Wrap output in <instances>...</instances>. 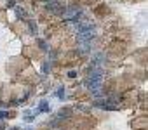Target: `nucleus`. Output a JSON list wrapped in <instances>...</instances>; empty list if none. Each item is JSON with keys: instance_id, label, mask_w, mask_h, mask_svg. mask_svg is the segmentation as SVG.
<instances>
[{"instance_id": "obj_1", "label": "nucleus", "mask_w": 148, "mask_h": 130, "mask_svg": "<svg viewBox=\"0 0 148 130\" xmlns=\"http://www.w3.org/2000/svg\"><path fill=\"white\" fill-rule=\"evenodd\" d=\"M47 9L49 11H52V12H64V7L63 5H59V2L58 0H49V4H47Z\"/></svg>"}, {"instance_id": "obj_4", "label": "nucleus", "mask_w": 148, "mask_h": 130, "mask_svg": "<svg viewBox=\"0 0 148 130\" xmlns=\"http://www.w3.org/2000/svg\"><path fill=\"white\" fill-rule=\"evenodd\" d=\"M70 114H71V111H70V109H64V111H59V118H61V120H64V118H68Z\"/></svg>"}, {"instance_id": "obj_8", "label": "nucleus", "mask_w": 148, "mask_h": 130, "mask_svg": "<svg viewBox=\"0 0 148 130\" xmlns=\"http://www.w3.org/2000/svg\"><path fill=\"white\" fill-rule=\"evenodd\" d=\"M68 77H70V78H75V77H77V71H68Z\"/></svg>"}, {"instance_id": "obj_9", "label": "nucleus", "mask_w": 148, "mask_h": 130, "mask_svg": "<svg viewBox=\"0 0 148 130\" xmlns=\"http://www.w3.org/2000/svg\"><path fill=\"white\" fill-rule=\"evenodd\" d=\"M7 5H9V7H12V5H14V0H9V2H7Z\"/></svg>"}, {"instance_id": "obj_10", "label": "nucleus", "mask_w": 148, "mask_h": 130, "mask_svg": "<svg viewBox=\"0 0 148 130\" xmlns=\"http://www.w3.org/2000/svg\"><path fill=\"white\" fill-rule=\"evenodd\" d=\"M11 130H19V128H11Z\"/></svg>"}, {"instance_id": "obj_5", "label": "nucleus", "mask_w": 148, "mask_h": 130, "mask_svg": "<svg viewBox=\"0 0 148 130\" xmlns=\"http://www.w3.org/2000/svg\"><path fill=\"white\" fill-rule=\"evenodd\" d=\"M56 95H58L59 99H64V89H63V87H59V89H58V92H56Z\"/></svg>"}, {"instance_id": "obj_2", "label": "nucleus", "mask_w": 148, "mask_h": 130, "mask_svg": "<svg viewBox=\"0 0 148 130\" xmlns=\"http://www.w3.org/2000/svg\"><path fill=\"white\" fill-rule=\"evenodd\" d=\"M38 109H40V111H49V102H47V101H40Z\"/></svg>"}, {"instance_id": "obj_6", "label": "nucleus", "mask_w": 148, "mask_h": 130, "mask_svg": "<svg viewBox=\"0 0 148 130\" xmlns=\"http://www.w3.org/2000/svg\"><path fill=\"white\" fill-rule=\"evenodd\" d=\"M30 31H32V33H37V26H35V23H30Z\"/></svg>"}, {"instance_id": "obj_3", "label": "nucleus", "mask_w": 148, "mask_h": 130, "mask_svg": "<svg viewBox=\"0 0 148 130\" xmlns=\"http://www.w3.org/2000/svg\"><path fill=\"white\" fill-rule=\"evenodd\" d=\"M16 16H18V18H21V19H25V18H26V12H25L21 7H16Z\"/></svg>"}, {"instance_id": "obj_7", "label": "nucleus", "mask_w": 148, "mask_h": 130, "mask_svg": "<svg viewBox=\"0 0 148 130\" xmlns=\"http://www.w3.org/2000/svg\"><path fill=\"white\" fill-rule=\"evenodd\" d=\"M38 45H40V47H42V49H47V43H45V42H44V40H38Z\"/></svg>"}]
</instances>
